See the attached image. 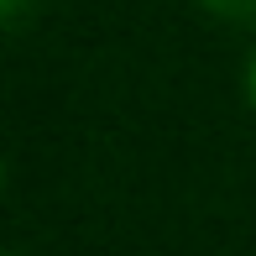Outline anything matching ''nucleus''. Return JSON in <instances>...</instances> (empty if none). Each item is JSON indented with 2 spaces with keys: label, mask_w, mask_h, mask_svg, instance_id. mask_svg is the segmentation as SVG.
Listing matches in <instances>:
<instances>
[{
  "label": "nucleus",
  "mask_w": 256,
  "mask_h": 256,
  "mask_svg": "<svg viewBox=\"0 0 256 256\" xmlns=\"http://www.w3.org/2000/svg\"><path fill=\"white\" fill-rule=\"evenodd\" d=\"M199 6L225 21H256V0H199Z\"/></svg>",
  "instance_id": "1"
},
{
  "label": "nucleus",
  "mask_w": 256,
  "mask_h": 256,
  "mask_svg": "<svg viewBox=\"0 0 256 256\" xmlns=\"http://www.w3.org/2000/svg\"><path fill=\"white\" fill-rule=\"evenodd\" d=\"M21 10H26V0H0V16H6L10 26H16V21H21Z\"/></svg>",
  "instance_id": "3"
},
{
  "label": "nucleus",
  "mask_w": 256,
  "mask_h": 256,
  "mask_svg": "<svg viewBox=\"0 0 256 256\" xmlns=\"http://www.w3.org/2000/svg\"><path fill=\"white\" fill-rule=\"evenodd\" d=\"M246 100H251V110H256V48L246 58Z\"/></svg>",
  "instance_id": "2"
}]
</instances>
